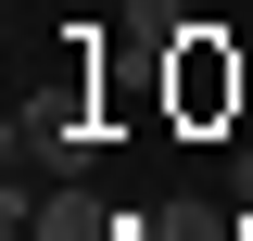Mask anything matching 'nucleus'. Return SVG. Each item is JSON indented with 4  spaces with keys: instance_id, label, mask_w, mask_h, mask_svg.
<instances>
[{
    "instance_id": "1",
    "label": "nucleus",
    "mask_w": 253,
    "mask_h": 241,
    "mask_svg": "<svg viewBox=\"0 0 253 241\" xmlns=\"http://www.w3.org/2000/svg\"><path fill=\"white\" fill-rule=\"evenodd\" d=\"M13 152H26V165H51V178H76V165H89V115H76V102H26V127H13Z\"/></svg>"
},
{
    "instance_id": "2",
    "label": "nucleus",
    "mask_w": 253,
    "mask_h": 241,
    "mask_svg": "<svg viewBox=\"0 0 253 241\" xmlns=\"http://www.w3.org/2000/svg\"><path fill=\"white\" fill-rule=\"evenodd\" d=\"M228 102H241V63L215 51V26H190L177 38V115H228Z\"/></svg>"
},
{
    "instance_id": "3",
    "label": "nucleus",
    "mask_w": 253,
    "mask_h": 241,
    "mask_svg": "<svg viewBox=\"0 0 253 241\" xmlns=\"http://www.w3.org/2000/svg\"><path fill=\"white\" fill-rule=\"evenodd\" d=\"M26 241H126V216L101 203V190H76V178H51V203L26 216Z\"/></svg>"
},
{
    "instance_id": "4",
    "label": "nucleus",
    "mask_w": 253,
    "mask_h": 241,
    "mask_svg": "<svg viewBox=\"0 0 253 241\" xmlns=\"http://www.w3.org/2000/svg\"><path fill=\"white\" fill-rule=\"evenodd\" d=\"M126 51H177V38H190V0H126Z\"/></svg>"
},
{
    "instance_id": "5",
    "label": "nucleus",
    "mask_w": 253,
    "mask_h": 241,
    "mask_svg": "<svg viewBox=\"0 0 253 241\" xmlns=\"http://www.w3.org/2000/svg\"><path fill=\"white\" fill-rule=\"evenodd\" d=\"M241 203H253V152H241Z\"/></svg>"
}]
</instances>
